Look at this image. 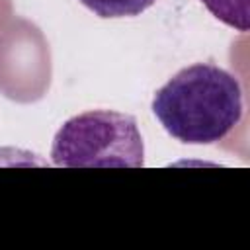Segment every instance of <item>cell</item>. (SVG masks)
<instances>
[{"label":"cell","instance_id":"obj_1","mask_svg":"<svg viewBox=\"0 0 250 250\" xmlns=\"http://www.w3.org/2000/svg\"><path fill=\"white\" fill-rule=\"evenodd\" d=\"M242 86L229 70L195 62L178 70L152 98V113L170 137L186 145L223 141L242 119Z\"/></svg>","mask_w":250,"mask_h":250},{"label":"cell","instance_id":"obj_2","mask_svg":"<svg viewBox=\"0 0 250 250\" xmlns=\"http://www.w3.org/2000/svg\"><path fill=\"white\" fill-rule=\"evenodd\" d=\"M51 160L64 168H141L145 146L137 119L113 109L78 113L57 131Z\"/></svg>","mask_w":250,"mask_h":250},{"label":"cell","instance_id":"obj_3","mask_svg":"<svg viewBox=\"0 0 250 250\" xmlns=\"http://www.w3.org/2000/svg\"><path fill=\"white\" fill-rule=\"evenodd\" d=\"M250 0H201V4L225 25L236 31H248L250 27Z\"/></svg>","mask_w":250,"mask_h":250},{"label":"cell","instance_id":"obj_4","mask_svg":"<svg viewBox=\"0 0 250 250\" xmlns=\"http://www.w3.org/2000/svg\"><path fill=\"white\" fill-rule=\"evenodd\" d=\"M100 18H131L143 14L156 0H78Z\"/></svg>","mask_w":250,"mask_h":250}]
</instances>
